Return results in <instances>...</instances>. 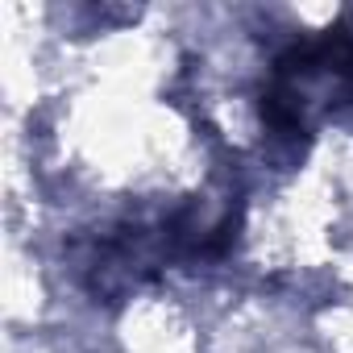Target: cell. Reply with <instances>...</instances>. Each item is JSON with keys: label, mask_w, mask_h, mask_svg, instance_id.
Instances as JSON below:
<instances>
[{"label": "cell", "mask_w": 353, "mask_h": 353, "mask_svg": "<svg viewBox=\"0 0 353 353\" xmlns=\"http://www.w3.org/2000/svg\"><path fill=\"white\" fill-rule=\"evenodd\" d=\"M353 104V26L287 46L262 88V121L279 137H307Z\"/></svg>", "instance_id": "1"}]
</instances>
